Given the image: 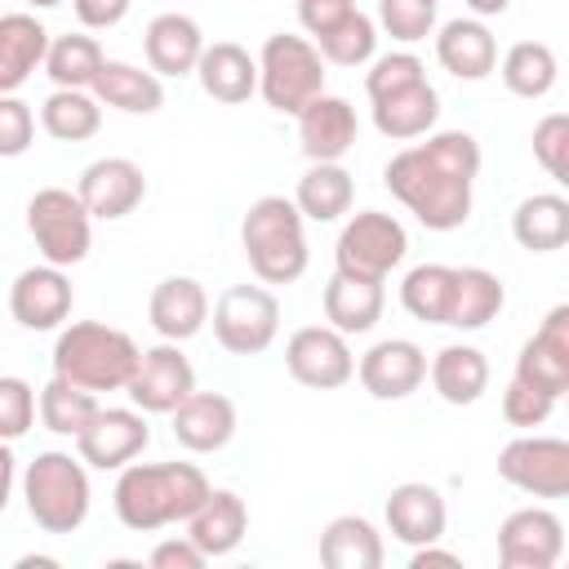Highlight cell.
Returning a JSON list of instances; mask_svg holds the SVG:
<instances>
[{
    "label": "cell",
    "mask_w": 569,
    "mask_h": 569,
    "mask_svg": "<svg viewBox=\"0 0 569 569\" xmlns=\"http://www.w3.org/2000/svg\"><path fill=\"white\" fill-rule=\"evenodd\" d=\"M169 418H173V440L191 453H218L236 436V405L222 391H191Z\"/></svg>",
    "instance_id": "cell-22"
},
{
    "label": "cell",
    "mask_w": 569,
    "mask_h": 569,
    "mask_svg": "<svg viewBox=\"0 0 569 569\" xmlns=\"http://www.w3.org/2000/svg\"><path fill=\"white\" fill-rule=\"evenodd\" d=\"M440 120V93L431 89V80H418L409 89H396L387 98H373V129L391 142H413L427 138Z\"/></svg>",
    "instance_id": "cell-28"
},
{
    "label": "cell",
    "mask_w": 569,
    "mask_h": 569,
    "mask_svg": "<svg viewBox=\"0 0 569 569\" xmlns=\"http://www.w3.org/2000/svg\"><path fill=\"white\" fill-rule=\"evenodd\" d=\"M405 253H409V236H405L400 218H391L382 209H360L338 231L333 271L360 276V280H387L391 267L405 262Z\"/></svg>",
    "instance_id": "cell-8"
},
{
    "label": "cell",
    "mask_w": 569,
    "mask_h": 569,
    "mask_svg": "<svg viewBox=\"0 0 569 569\" xmlns=\"http://www.w3.org/2000/svg\"><path fill=\"white\" fill-rule=\"evenodd\" d=\"M320 565L329 569H378L382 533L365 516H333L320 533Z\"/></svg>",
    "instance_id": "cell-35"
},
{
    "label": "cell",
    "mask_w": 569,
    "mask_h": 569,
    "mask_svg": "<svg viewBox=\"0 0 569 569\" xmlns=\"http://www.w3.org/2000/svg\"><path fill=\"white\" fill-rule=\"evenodd\" d=\"M382 307H387L382 280H360V276L333 271V280L325 284V320L347 338L369 333L382 320Z\"/></svg>",
    "instance_id": "cell-33"
},
{
    "label": "cell",
    "mask_w": 569,
    "mask_h": 569,
    "mask_svg": "<svg viewBox=\"0 0 569 569\" xmlns=\"http://www.w3.org/2000/svg\"><path fill=\"white\" fill-rule=\"evenodd\" d=\"M31 9H53V4H62V0H27Z\"/></svg>",
    "instance_id": "cell-54"
},
{
    "label": "cell",
    "mask_w": 569,
    "mask_h": 569,
    "mask_svg": "<svg viewBox=\"0 0 569 569\" xmlns=\"http://www.w3.org/2000/svg\"><path fill=\"white\" fill-rule=\"evenodd\" d=\"M31 138H36V116H31V107H27L18 93H0V156H4V160L22 156V151L31 147Z\"/></svg>",
    "instance_id": "cell-47"
},
{
    "label": "cell",
    "mask_w": 569,
    "mask_h": 569,
    "mask_svg": "<svg viewBox=\"0 0 569 569\" xmlns=\"http://www.w3.org/2000/svg\"><path fill=\"white\" fill-rule=\"evenodd\" d=\"M209 476L196 462H124L111 489L116 516L133 533H151L187 520L209 498Z\"/></svg>",
    "instance_id": "cell-2"
},
{
    "label": "cell",
    "mask_w": 569,
    "mask_h": 569,
    "mask_svg": "<svg viewBox=\"0 0 569 569\" xmlns=\"http://www.w3.org/2000/svg\"><path fill=\"white\" fill-rule=\"evenodd\" d=\"M76 196L84 200L89 218H102V222H116L124 213H133L147 196V178H142V164L129 160V156H102L93 164L80 169V182H76Z\"/></svg>",
    "instance_id": "cell-16"
},
{
    "label": "cell",
    "mask_w": 569,
    "mask_h": 569,
    "mask_svg": "<svg viewBox=\"0 0 569 569\" xmlns=\"http://www.w3.org/2000/svg\"><path fill=\"white\" fill-rule=\"evenodd\" d=\"M311 44H316L320 58L333 62V67H365L369 58H378V22H373L369 13H360V9H351L338 27H329V31L316 36Z\"/></svg>",
    "instance_id": "cell-41"
},
{
    "label": "cell",
    "mask_w": 569,
    "mask_h": 569,
    "mask_svg": "<svg viewBox=\"0 0 569 569\" xmlns=\"http://www.w3.org/2000/svg\"><path fill=\"white\" fill-rule=\"evenodd\" d=\"M36 422V391L27 378L0 373V440H22Z\"/></svg>",
    "instance_id": "cell-45"
},
{
    "label": "cell",
    "mask_w": 569,
    "mask_h": 569,
    "mask_svg": "<svg viewBox=\"0 0 569 569\" xmlns=\"http://www.w3.org/2000/svg\"><path fill=\"white\" fill-rule=\"evenodd\" d=\"M351 9H356V0H298V22H302V31L316 40V36H325L329 27H338Z\"/></svg>",
    "instance_id": "cell-48"
},
{
    "label": "cell",
    "mask_w": 569,
    "mask_h": 569,
    "mask_svg": "<svg viewBox=\"0 0 569 569\" xmlns=\"http://www.w3.org/2000/svg\"><path fill=\"white\" fill-rule=\"evenodd\" d=\"M498 476L533 498L569 493V440L560 436H516L498 453Z\"/></svg>",
    "instance_id": "cell-10"
},
{
    "label": "cell",
    "mask_w": 569,
    "mask_h": 569,
    "mask_svg": "<svg viewBox=\"0 0 569 569\" xmlns=\"http://www.w3.org/2000/svg\"><path fill=\"white\" fill-rule=\"evenodd\" d=\"M71 302H76V293L67 280V267H53V262L18 271L9 284V316L31 333L62 329V320L71 316Z\"/></svg>",
    "instance_id": "cell-15"
},
{
    "label": "cell",
    "mask_w": 569,
    "mask_h": 569,
    "mask_svg": "<svg viewBox=\"0 0 569 569\" xmlns=\"http://www.w3.org/2000/svg\"><path fill=\"white\" fill-rule=\"evenodd\" d=\"M191 76L200 80V89L213 102H231L236 107V102H249L258 93V58L249 49H240L236 40L204 44V53H200Z\"/></svg>",
    "instance_id": "cell-24"
},
{
    "label": "cell",
    "mask_w": 569,
    "mask_h": 569,
    "mask_svg": "<svg viewBox=\"0 0 569 569\" xmlns=\"http://www.w3.org/2000/svg\"><path fill=\"white\" fill-rule=\"evenodd\" d=\"M191 391H196V369L178 351V342H160V347L138 351V365L124 382V396L142 413H173Z\"/></svg>",
    "instance_id": "cell-12"
},
{
    "label": "cell",
    "mask_w": 569,
    "mask_h": 569,
    "mask_svg": "<svg viewBox=\"0 0 569 569\" xmlns=\"http://www.w3.org/2000/svg\"><path fill=\"white\" fill-rule=\"evenodd\" d=\"M387 529L396 542L405 547H427V542H440L445 529H449V507H445V493L427 480H405L387 493Z\"/></svg>",
    "instance_id": "cell-19"
},
{
    "label": "cell",
    "mask_w": 569,
    "mask_h": 569,
    "mask_svg": "<svg viewBox=\"0 0 569 569\" xmlns=\"http://www.w3.org/2000/svg\"><path fill=\"white\" fill-rule=\"evenodd\" d=\"M13 480H18V458H13L9 440H0V511H4L9 498H13Z\"/></svg>",
    "instance_id": "cell-51"
},
{
    "label": "cell",
    "mask_w": 569,
    "mask_h": 569,
    "mask_svg": "<svg viewBox=\"0 0 569 569\" xmlns=\"http://www.w3.org/2000/svg\"><path fill=\"white\" fill-rule=\"evenodd\" d=\"M476 173L480 142L467 129H431L427 142H413L387 160L382 182L427 231H458L471 218Z\"/></svg>",
    "instance_id": "cell-1"
},
{
    "label": "cell",
    "mask_w": 569,
    "mask_h": 569,
    "mask_svg": "<svg viewBox=\"0 0 569 569\" xmlns=\"http://www.w3.org/2000/svg\"><path fill=\"white\" fill-rule=\"evenodd\" d=\"M240 249L262 284H293L307 262V218L289 196H258L240 218Z\"/></svg>",
    "instance_id": "cell-3"
},
{
    "label": "cell",
    "mask_w": 569,
    "mask_h": 569,
    "mask_svg": "<svg viewBox=\"0 0 569 569\" xmlns=\"http://www.w3.org/2000/svg\"><path fill=\"white\" fill-rule=\"evenodd\" d=\"M49 31L36 13H0V93H18L44 67Z\"/></svg>",
    "instance_id": "cell-27"
},
{
    "label": "cell",
    "mask_w": 569,
    "mask_h": 569,
    "mask_svg": "<svg viewBox=\"0 0 569 569\" xmlns=\"http://www.w3.org/2000/svg\"><path fill=\"white\" fill-rule=\"evenodd\" d=\"M516 378L556 400L569 391V307L565 302L547 311V320L533 329V338H525V347L516 356Z\"/></svg>",
    "instance_id": "cell-18"
},
{
    "label": "cell",
    "mask_w": 569,
    "mask_h": 569,
    "mask_svg": "<svg viewBox=\"0 0 569 569\" xmlns=\"http://www.w3.org/2000/svg\"><path fill=\"white\" fill-rule=\"evenodd\" d=\"M147 316L164 342H187L209 320V293L191 276H164L147 298Z\"/></svg>",
    "instance_id": "cell-21"
},
{
    "label": "cell",
    "mask_w": 569,
    "mask_h": 569,
    "mask_svg": "<svg viewBox=\"0 0 569 569\" xmlns=\"http://www.w3.org/2000/svg\"><path fill=\"white\" fill-rule=\"evenodd\" d=\"M204 551L182 533V538H164V542H156V551L147 556V565L151 569H204Z\"/></svg>",
    "instance_id": "cell-49"
},
{
    "label": "cell",
    "mask_w": 569,
    "mask_h": 569,
    "mask_svg": "<svg viewBox=\"0 0 569 569\" xmlns=\"http://www.w3.org/2000/svg\"><path fill=\"white\" fill-rule=\"evenodd\" d=\"M356 378L373 400H405L427 382V351L409 338H382L356 360Z\"/></svg>",
    "instance_id": "cell-17"
},
{
    "label": "cell",
    "mask_w": 569,
    "mask_h": 569,
    "mask_svg": "<svg viewBox=\"0 0 569 569\" xmlns=\"http://www.w3.org/2000/svg\"><path fill=\"white\" fill-rule=\"evenodd\" d=\"M284 369L311 391H338L356 378V356L347 333H338L333 325H307L284 342Z\"/></svg>",
    "instance_id": "cell-11"
},
{
    "label": "cell",
    "mask_w": 569,
    "mask_h": 569,
    "mask_svg": "<svg viewBox=\"0 0 569 569\" xmlns=\"http://www.w3.org/2000/svg\"><path fill=\"white\" fill-rule=\"evenodd\" d=\"M102 107H116L124 116H151L164 107V84L160 76L147 67H133V62H120V58H107L93 76V89H89Z\"/></svg>",
    "instance_id": "cell-29"
},
{
    "label": "cell",
    "mask_w": 569,
    "mask_h": 569,
    "mask_svg": "<svg viewBox=\"0 0 569 569\" xmlns=\"http://www.w3.org/2000/svg\"><path fill=\"white\" fill-rule=\"evenodd\" d=\"M138 365V342L124 329H111L102 320H76L58 329L53 342V373L84 387V391H124L129 373Z\"/></svg>",
    "instance_id": "cell-4"
},
{
    "label": "cell",
    "mask_w": 569,
    "mask_h": 569,
    "mask_svg": "<svg viewBox=\"0 0 569 569\" xmlns=\"http://www.w3.org/2000/svg\"><path fill=\"white\" fill-rule=\"evenodd\" d=\"M36 413H40V422H44L53 436H71V440H76V436L84 431V422L98 413V396L53 373V378L40 387V396H36Z\"/></svg>",
    "instance_id": "cell-39"
},
{
    "label": "cell",
    "mask_w": 569,
    "mask_h": 569,
    "mask_svg": "<svg viewBox=\"0 0 569 569\" xmlns=\"http://www.w3.org/2000/svg\"><path fill=\"white\" fill-rule=\"evenodd\" d=\"M151 440L147 413L142 409H102L84 422V431L76 436V453L84 467L98 471H120L124 462H133Z\"/></svg>",
    "instance_id": "cell-13"
},
{
    "label": "cell",
    "mask_w": 569,
    "mask_h": 569,
    "mask_svg": "<svg viewBox=\"0 0 569 569\" xmlns=\"http://www.w3.org/2000/svg\"><path fill=\"white\" fill-rule=\"evenodd\" d=\"M427 378L445 405H476L489 391V360L471 342H449L427 360Z\"/></svg>",
    "instance_id": "cell-30"
},
{
    "label": "cell",
    "mask_w": 569,
    "mask_h": 569,
    "mask_svg": "<svg viewBox=\"0 0 569 569\" xmlns=\"http://www.w3.org/2000/svg\"><path fill=\"white\" fill-rule=\"evenodd\" d=\"M507 302L502 280L489 267H453L449 302H445V325L449 329H485Z\"/></svg>",
    "instance_id": "cell-31"
},
{
    "label": "cell",
    "mask_w": 569,
    "mask_h": 569,
    "mask_svg": "<svg viewBox=\"0 0 569 569\" xmlns=\"http://www.w3.org/2000/svg\"><path fill=\"white\" fill-rule=\"evenodd\" d=\"M356 200V178L342 160H311V169L293 187V204L307 222H338Z\"/></svg>",
    "instance_id": "cell-34"
},
{
    "label": "cell",
    "mask_w": 569,
    "mask_h": 569,
    "mask_svg": "<svg viewBox=\"0 0 569 569\" xmlns=\"http://www.w3.org/2000/svg\"><path fill=\"white\" fill-rule=\"evenodd\" d=\"M436 4H440V0H436Z\"/></svg>",
    "instance_id": "cell-55"
},
{
    "label": "cell",
    "mask_w": 569,
    "mask_h": 569,
    "mask_svg": "<svg viewBox=\"0 0 569 569\" xmlns=\"http://www.w3.org/2000/svg\"><path fill=\"white\" fill-rule=\"evenodd\" d=\"M427 565H462L453 551H440L436 542H427V547H413V556H409V569H427Z\"/></svg>",
    "instance_id": "cell-52"
},
{
    "label": "cell",
    "mask_w": 569,
    "mask_h": 569,
    "mask_svg": "<svg viewBox=\"0 0 569 569\" xmlns=\"http://www.w3.org/2000/svg\"><path fill=\"white\" fill-rule=\"evenodd\" d=\"M565 556V525L547 507H520L498 525V560L507 569H556Z\"/></svg>",
    "instance_id": "cell-14"
},
{
    "label": "cell",
    "mask_w": 569,
    "mask_h": 569,
    "mask_svg": "<svg viewBox=\"0 0 569 569\" xmlns=\"http://www.w3.org/2000/svg\"><path fill=\"white\" fill-rule=\"evenodd\" d=\"M533 160L556 182H569V116L565 111H551L533 124Z\"/></svg>",
    "instance_id": "cell-44"
},
{
    "label": "cell",
    "mask_w": 569,
    "mask_h": 569,
    "mask_svg": "<svg viewBox=\"0 0 569 569\" xmlns=\"http://www.w3.org/2000/svg\"><path fill=\"white\" fill-rule=\"evenodd\" d=\"M280 333V302L262 284H231L213 302V338L231 356H258Z\"/></svg>",
    "instance_id": "cell-9"
},
{
    "label": "cell",
    "mask_w": 569,
    "mask_h": 569,
    "mask_svg": "<svg viewBox=\"0 0 569 569\" xmlns=\"http://www.w3.org/2000/svg\"><path fill=\"white\" fill-rule=\"evenodd\" d=\"M102 44L84 31H67V36H49V53H44V71L53 80V89H93V76L102 67Z\"/></svg>",
    "instance_id": "cell-38"
},
{
    "label": "cell",
    "mask_w": 569,
    "mask_h": 569,
    "mask_svg": "<svg viewBox=\"0 0 569 569\" xmlns=\"http://www.w3.org/2000/svg\"><path fill=\"white\" fill-rule=\"evenodd\" d=\"M511 236L529 253H556L569 244V200L560 191H533L511 213Z\"/></svg>",
    "instance_id": "cell-32"
},
{
    "label": "cell",
    "mask_w": 569,
    "mask_h": 569,
    "mask_svg": "<svg viewBox=\"0 0 569 569\" xmlns=\"http://www.w3.org/2000/svg\"><path fill=\"white\" fill-rule=\"evenodd\" d=\"M187 525V538L213 560V556H227L244 542V529H249V507L240 493L231 489H209V498L182 520Z\"/></svg>",
    "instance_id": "cell-26"
},
{
    "label": "cell",
    "mask_w": 569,
    "mask_h": 569,
    "mask_svg": "<svg viewBox=\"0 0 569 569\" xmlns=\"http://www.w3.org/2000/svg\"><path fill=\"white\" fill-rule=\"evenodd\" d=\"M378 27L400 44L427 40L436 31V0H378Z\"/></svg>",
    "instance_id": "cell-42"
},
{
    "label": "cell",
    "mask_w": 569,
    "mask_h": 569,
    "mask_svg": "<svg viewBox=\"0 0 569 569\" xmlns=\"http://www.w3.org/2000/svg\"><path fill=\"white\" fill-rule=\"evenodd\" d=\"M418 80H427L422 58H418V53H409V49H396V53L369 58V71H365V93H369V102H373V98H387V93L409 89V84H418Z\"/></svg>",
    "instance_id": "cell-43"
},
{
    "label": "cell",
    "mask_w": 569,
    "mask_h": 569,
    "mask_svg": "<svg viewBox=\"0 0 569 569\" xmlns=\"http://www.w3.org/2000/svg\"><path fill=\"white\" fill-rule=\"evenodd\" d=\"M449 284H453V267H445V262H418L400 280V307L413 320H422V325H445Z\"/></svg>",
    "instance_id": "cell-40"
},
{
    "label": "cell",
    "mask_w": 569,
    "mask_h": 569,
    "mask_svg": "<svg viewBox=\"0 0 569 569\" xmlns=\"http://www.w3.org/2000/svg\"><path fill=\"white\" fill-rule=\"evenodd\" d=\"M27 231L40 249V258L53 267L84 262L89 244H93V218H89L84 200L67 187H40L27 200Z\"/></svg>",
    "instance_id": "cell-7"
},
{
    "label": "cell",
    "mask_w": 569,
    "mask_h": 569,
    "mask_svg": "<svg viewBox=\"0 0 569 569\" xmlns=\"http://www.w3.org/2000/svg\"><path fill=\"white\" fill-rule=\"evenodd\" d=\"M129 4L133 0H71V9H76V18H80L84 31H107V27L124 22Z\"/></svg>",
    "instance_id": "cell-50"
},
{
    "label": "cell",
    "mask_w": 569,
    "mask_h": 569,
    "mask_svg": "<svg viewBox=\"0 0 569 569\" xmlns=\"http://www.w3.org/2000/svg\"><path fill=\"white\" fill-rule=\"evenodd\" d=\"M293 120H298V142L307 160H342L360 138L356 107L338 93H316Z\"/></svg>",
    "instance_id": "cell-20"
},
{
    "label": "cell",
    "mask_w": 569,
    "mask_h": 569,
    "mask_svg": "<svg viewBox=\"0 0 569 569\" xmlns=\"http://www.w3.org/2000/svg\"><path fill=\"white\" fill-rule=\"evenodd\" d=\"M551 409H556V396H547V391H538L511 373V382L502 391V418L511 427H542L551 418Z\"/></svg>",
    "instance_id": "cell-46"
},
{
    "label": "cell",
    "mask_w": 569,
    "mask_h": 569,
    "mask_svg": "<svg viewBox=\"0 0 569 569\" xmlns=\"http://www.w3.org/2000/svg\"><path fill=\"white\" fill-rule=\"evenodd\" d=\"M258 93L271 111L298 116L316 93H325V58L307 36L276 31L258 53Z\"/></svg>",
    "instance_id": "cell-6"
},
{
    "label": "cell",
    "mask_w": 569,
    "mask_h": 569,
    "mask_svg": "<svg viewBox=\"0 0 569 569\" xmlns=\"http://www.w3.org/2000/svg\"><path fill=\"white\" fill-rule=\"evenodd\" d=\"M436 58L458 80H485L498 67V40L480 18H449L436 31Z\"/></svg>",
    "instance_id": "cell-25"
},
{
    "label": "cell",
    "mask_w": 569,
    "mask_h": 569,
    "mask_svg": "<svg viewBox=\"0 0 569 569\" xmlns=\"http://www.w3.org/2000/svg\"><path fill=\"white\" fill-rule=\"evenodd\" d=\"M40 129L58 142H84L102 129V102L89 89H53L40 102Z\"/></svg>",
    "instance_id": "cell-37"
},
{
    "label": "cell",
    "mask_w": 569,
    "mask_h": 569,
    "mask_svg": "<svg viewBox=\"0 0 569 569\" xmlns=\"http://www.w3.org/2000/svg\"><path fill=\"white\" fill-rule=\"evenodd\" d=\"M89 498L93 493H89V471H84L80 453L71 458L62 449H44L22 471L27 516L44 533H76L89 520Z\"/></svg>",
    "instance_id": "cell-5"
},
{
    "label": "cell",
    "mask_w": 569,
    "mask_h": 569,
    "mask_svg": "<svg viewBox=\"0 0 569 569\" xmlns=\"http://www.w3.org/2000/svg\"><path fill=\"white\" fill-rule=\"evenodd\" d=\"M476 18H498V13H507L511 9V0H462Z\"/></svg>",
    "instance_id": "cell-53"
},
{
    "label": "cell",
    "mask_w": 569,
    "mask_h": 569,
    "mask_svg": "<svg viewBox=\"0 0 569 569\" xmlns=\"http://www.w3.org/2000/svg\"><path fill=\"white\" fill-rule=\"evenodd\" d=\"M142 53H147V67L164 80V76H191L200 53H204V31L191 13H156L147 22V36H142Z\"/></svg>",
    "instance_id": "cell-23"
},
{
    "label": "cell",
    "mask_w": 569,
    "mask_h": 569,
    "mask_svg": "<svg viewBox=\"0 0 569 569\" xmlns=\"http://www.w3.org/2000/svg\"><path fill=\"white\" fill-rule=\"evenodd\" d=\"M507 93L516 98H547L556 89V76H560V62H556V49L542 44V40H516L507 53H502V67H498Z\"/></svg>",
    "instance_id": "cell-36"
}]
</instances>
